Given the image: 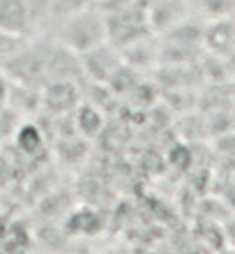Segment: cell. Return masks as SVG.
Returning a JSON list of instances; mask_svg holds the SVG:
<instances>
[{
  "label": "cell",
  "instance_id": "cell-1",
  "mask_svg": "<svg viewBox=\"0 0 235 254\" xmlns=\"http://www.w3.org/2000/svg\"><path fill=\"white\" fill-rule=\"evenodd\" d=\"M106 40V19L97 9H90V7H83L79 12L69 14L60 28V35H58V42L74 54H90L94 49L104 47Z\"/></svg>",
  "mask_w": 235,
  "mask_h": 254
},
{
  "label": "cell",
  "instance_id": "cell-5",
  "mask_svg": "<svg viewBox=\"0 0 235 254\" xmlns=\"http://www.w3.org/2000/svg\"><path fill=\"white\" fill-rule=\"evenodd\" d=\"M74 125H76V129H79L81 136L93 139V136L99 134L104 121H101V114L94 107H90V104H81V107L74 109Z\"/></svg>",
  "mask_w": 235,
  "mask_h": 254
},
{
  "label": "cell",
  "instance_id": "cell-2",
  "mask_svg": "<svg viewBox=\"0 0 235 254\" xmlns=\"http://www.w3.org/2000/svg\"><path fill=\"white\" fill-rule=\"evenodd\" d=\"M53 0H0V33L30 37L47 26L53 14Z\"/></svg>",
  "mask_w": 235,
  "mask_h": 254
},
{
  "label": "cell",
  "instance_id": "cell-4",
  "mask_svg": "<svg viewBox=\"0 0 235 254\" xmlns=\"http://www.w3.org/2000/svg\"><path fill=\"white\" fill-rule=\"evenodd\" d=\"M14 148L19 150L21 155H35L44 143V134L37 125L33 123H23L14 129Z\"/></svg>",
  "mask_w": 235,
  "mask_h": 254
},
{
  "label": "cell",
  "instance_id": "cell-3",
  "mask_svg": "<svg viewBox=\"0 0 235 254\" xmlns=\"http://www.w3.org/2000/svg\"><path fill=\"white\" fill-rule=\"evenodd\" d=\"M42 104L55 116L69 114L79 107V93L72 79H58L48 81L44 93H42Z\"/></svg>",
  "mask_w": 235,
  "mask_h": 254
}]
</instances>
